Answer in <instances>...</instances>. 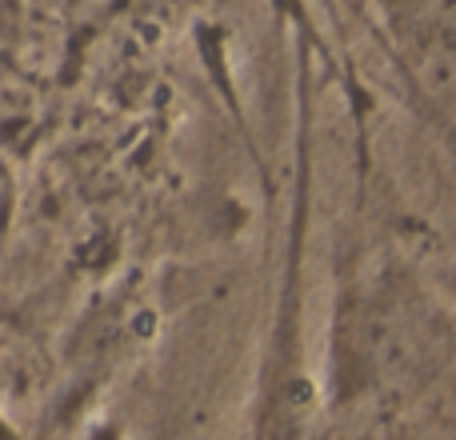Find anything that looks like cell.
<instances>
[{"label":"cell","instance_id":"7a4b0ae2","mask_svg":"<svg viewBox=\"0 0 456 440\" xmlns=\"http://www.w3.org/2000/svg\"><path fill=\"white\" fill-rule=\"evenodd\" d=\"M380 32L417 93L456 72V0H372Z\"/></svg>","mask_w":456,"mask_h":440},{"label":"cell","instance_id":"6da1fadb","mask_svg":"<svg viewBox=\"0 0 456 440\" xmlns=\"http://www.w3.org/2000/svg\"><path fill=\"white\" fill-rule=\"evenodd\" d=\"M308 205H313V69L308 48L300 45L297 77V189L289 213V249H284L281 297L273 313L268 340V369L260 385V440H308V417H300L292 396H305V240H308Z\"/></svg>","mask_w":456,"mask_h":440}]
</instances>
